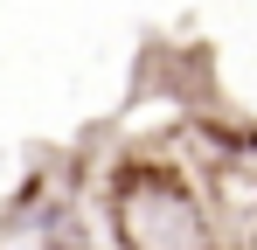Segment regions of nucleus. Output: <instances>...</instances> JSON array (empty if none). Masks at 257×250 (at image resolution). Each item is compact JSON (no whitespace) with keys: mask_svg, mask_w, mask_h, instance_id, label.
I'll use <instances>...</instances> for the list:
<instances>
[{"mask_svg":"<svg viewBox=\"0 0 257 250\" xmlns=\"http://www.w3.org/2000/svg\"><path fill=\"white\" fill-rule=\"evenodd\" d=\"M111 229L118 250H215L202 202L160 167H125L111 181Z\"/></svg>","mask_w":257,"mask_h":250,"instance_id":"1","label":"nucleus"}]
</instances>
